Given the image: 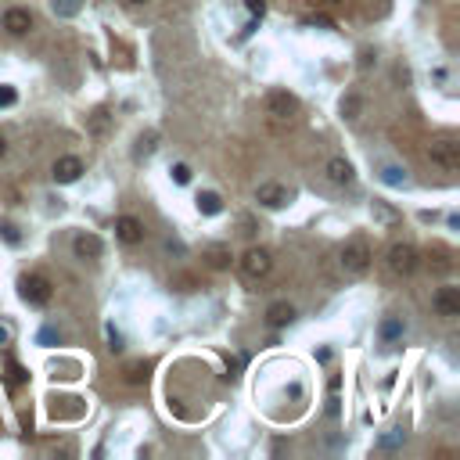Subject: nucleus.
Here are the masks:
<instances>
[{
  "label": "nucleus",
  "instance_id": "7",
  "mask_svg": "<svg viewBox=\"0 0 460 460\" xmlns=\"http://www.w3.org/2000/svg\"><path fill=\"white\" fill-rule=\"evenodd\" d=\"M51 177H54V184H76L79 177H83V162H79L76 155H61L54 162V169H51Z\"/></svg>",
  "mask_w": 460,
  "mask_h": 460
},
{
  "label": "nucleus",
  "instance_id": "20",
  "mask_svg": "<svg viewBox=\"0 0 460 460\" xmlns=\"http://www.w3.org/2000/svg\"><path fill=\"white\" fill-rule=\"evenodd\" d=\"M148 371H151L148 363L137 360V363H130V367L122 371V382H126V385H148Z\"/></svg>",
  "mask_w": 460,
  "mask_h": 460
},
{
  "label": "nucleus",
  "instance_id": "33",
  "mask_svg": "<svg viewBox=\"0 0 460 460\" xmlns=\"http://www.w3.org/2000/svg\"><path fill=\"white\" fill-rule=\"evenodd\" d=\"M8 342H11V331H8L4 324H0V345H8Z\"/></svg>",
  "mask_w": 460,
  "mask_h": 460
},
{
  "label": "nucleus",
  "instance_id": "24",
  "mask_svg": "<svg viewBox=\"0 0 460 460\" xmlns=\"http://www.w3.org/2000/svg\"><path fill=\"white\" fill-rule=\"evenodd\" d=\"M371 212H374V219H377V223H385V227H392L395 219H399V216H395L385 201H374V209H371Z\"/></svg>",
  "mask_w": 460,
  "mask_h": 460
},
{
  "label": "nucleus",
  "instance_id": "26",
  "mask_svg": "<svg viewBox=\"0 0 460 460\" xmlns=\"http://www.w3.org/2000/svg\"><path fill=\"white\" fill-rule=\"evenodd\" d=\"M0 237H4L8 245H22V234L14 223H8V219H0Z\"/></svg>",
  "mask_w": 460,
  "mask_h": 460
},
{
  "label": "nucleus",
  "instance_id": "29",
  "mask_svg": "<svg viewBox=\"0 0 460 460\" xmlns=\"http://www.w3.org/2000/svg\"><path fill=\"white\" fill-rule=\"evenodd\" d=\"M14 101H19V90H14V87H0V108H11Z\"/></svg>",
  "mask_w": 460,
  "mask_h": 460
},
{
  "label": "nucleus",
  "instance_id": "8",
  "mask_svg": "<svg viewBox=\"0 0 460 460\" xmlns=\"http://www.w3.org/2000/svg\"><path fill=\"white\" fill-rule=\"evenodd\" d=\"M72 252H76V259H101L105 256V241L98 234H76V241H72Z\"/></svg>",
  "mask_w": 460,
  "mask_h": 460
},
{
  "label": "nucleus",
  "instance_id": "3",
  "mask_svg": "<svg viewBox=\"0 0 460 460\" xmlns=\"http://www.w3.org/2000/svg\"><path fill=\"white\" fill-rule=\"evenodd\" d=\"M388 270L395 277H410L417 270V248L410 245V241H395L388 248Z\"/></svg>",
  "mask_w": 460,
  "mask_h": 460
},
{
  "label": "nucleus",
  "instance_id": "21",
  "mask_svg": "<svg viewBox=\"0 0 460 460\" xmlns=\"http://www.w3.org/2000/svg\"><path fill=\"white\" fill-rule=\"evenodd\" d=\"M382 180H385L388 187H403V184H406V169H399V166H385V169H382Z\"/></svg>",
  "mask_w": 460,
  "mask_h": 460
},
{
  "label": "nucleus",
  "instance_id": "2",
  "mask_svg": "<svg viewBox=\"0 0 460 460\" xmlns=\"http://www.w3.org/2000/svg\"><path fill=\"white\" fill-rule=\"evenodd\" d=\"M428 158H432V166L453 173V169L460 166V144H457L450 133H446V137H435L432 144H428Z\"/></svg>",
  "mask_w": 460,
  "mask_h": 460
},
{
  "label": "nucleus",
  "instance_id": "16",
  "mask_svg": "<svg viewBox=\"0 0 460 460\" xmlns=\"http://www.w3.org/2000/svg\"><path fill=\"white\" fill-rule=\"evenodd\" d=\"M403 331H406L403 316H385L382 327H377V335H382V342H395V338H403Z\"/></svg>",
  "mask_w": 460,
  "mask_h": 460
},
{
  "label": "nucleus",
  "instance_id": "19",
  "mask_svg": "<svg viewBox=\"0 0 460 460\" xmlns=\"http://www.w3.org/2000/svg\"><path fill=\"white\" fill-rule=\"evenodd\" d=\"M205 263H209L212 270H227L230 266V248L227 245H209L205 248Z\"/></svg>",
  "mask_w": 460,
  "mask_h": 460
},
{
  "label": "nucleus",
  "instance_id": "13",
  "mask_svg": "<svg viewBox=\"0 0 460 460\" xmlns=\"http://www.w3.org/2000/svg\"><path fill=\"white\" fill-rule=\"evenodd\" d=\"M256 201L266 205V209H284V205H288V191H284L281 184H259Z\"/></svg>",
  "mask_w": 460,
  "mask_h": 460
},
{
  "label": "nucleus",
  "instance_id": "31",
  "mask_svg": "<svg viewBox=\"0 0 460 460\" xmlns=\"http://www.w3.org/2000/svg\"><path fill=\"white\" fill-rule=\"evenodd\" d=\"M8 371H11V385H19V382H25V377H29V374H25L14 360H8Z\"/></svg>",
  "mask_w": 460,
  "mask_h": 460
},
{
  "label": "nucleus",
  "instance_id": "27",
  "mask_svg": "<svg viewBox=\"0 0 460 460\" xmlns=\"http://www.w3.org/2000/svg\"><path fill=\"white\" fill-rule=\"evenodd\" d=\"M105 335H108V349H112V353H122V335L116 331V324H105Z\"/></svg>",
  "mask_w": 460,
  "mask_h": 460
},
{
  "label": "nucleus",
  "instance_id": "17",
  "mask_svg": "<svg viewBox=\"0 0 460 460\" xmlns=\"http://www.w3.org/2000/svg\"><path fill=\"white\" fill-rule=\"evenodd\" d=\"M195 201H198V212L201 216H219V212H223V198H219L216 191H201Z\"/></svg>",
  "mask_w": 460,
  "mask_h": 460
},
{
  "label": "nucleus",
  "instance_id": "9",
  "mask_svg": "<svg viewBox=\"0 0 460 460\" xmlns=\"http://www.w3.org/2000/svg\"><path fill=\"white\" fill-rule=\"evenodd\" d=\"M0 25H4L11 36H25L29 29H33V14H29L25 8H8L4 19H0Z\"/></svg>",
  "mask_w": 460,
  "mask_h": 460
},
{
  "label": "nucleus",
  "instance_id": "12",
  "mask_svg": "<svg viewBox=\"0 0 460 460\" xmlns=\"http://www.w3.org/2000/svg\"><path fill=\"white\" fill-rule=\"evenodd\" d=\"M87 133L94 140H108V133H112V112L108 108H94L87 116Z\"/></svg>",
  "mask_w": 460,
  "mask_h": 460
},
{
  "label": "nucleus",
  "instance_id": "15",
  "mask_svg": "<svg viewBox=\"0 0 460 460\" xmlns=\"http://www.w3.org/2000/svg\"><path fill=\"white\" fill-rule=\"evenodd\" d=\"M295 320V306L292 303H270L266 309V324L270 327H288Z\"/></svg>",
  "mask_w": 460,
  "mask_h": 460
},
{
  "label": "nucleus",
  "instance_id": "5",
  "mask_svg": "<svg viewBox=\"0 0 460 460\" xmlns=\"http://www.w3.org/2000/svg\"><path fill=\"white\" fill-rule=\"evenodd\" d=\"M237 266H241V274H245L248 281H259V277L270 274V266H274V256H270L266 248H248Z\"/></svg>",
  "mask_w": 460,
  "mask_h": 460
},
{
  "label": "nucleus",
  "instance_id": "28",
  "mask_svg": "<svg viewBox=\"0 0 460 460\" xmlns=\"http://www.w3.org/2000/svg\"><path fill=\"white\" fill-rule=\"evenodd\" d=\"M173 180H177V184H191V166L177 162V166H173Z\"/></svg>",
  "mask_w": 460,
  "mask_h": 460
},
{
  "label": "nucleus",
  "instance_id": "35",
  "mask_svg": "<svg viewBox=\"0 0 460 460\" xmlns=\"http://www.w3.org/2000/svg\"><path fill=\"white\" fill-rule=\"evenodd\" d=\"M130 4H144V0H130Z\"/></svg>",
  "mask_w": 460,
  "mask_h": 460
},
{
  "label": "nucleus",
  "instance_id": "1",
  "mask_svg": "<svg viewBox=\"0 0 460 460\" xmlns=\"http://www.w3.org/2000/svg\"><path fill=\"white\" fill-rule=\"evenodd\" d=\"M371 259H374V252H371V241H367L363 234L349 237V241L342 245V270H345V274H353V277L367 274V270H371Z\"/></svg>",
  "mask_w": 460,
  "mask_h": 460
},
{
  "label": "nucleus",
  "instance_id": "4",
  "mask_svg": "<svg viewBox=\"0 0 460 460\" xmlns=\"http://www.w3.org/2000/svg\"><path fill=\"white\" fill-rule=\"evenodd\" d=\"M295 112H298L295 94H288V90H270L266 94V116L274 119V122H288Z\"/></svg>",
  "mask_w": 460,
  "mask_h": 460
},
{
  "label": "nucleus",
  "instance_id": "10",
  "mask_svg": "<svg viewBox=\"0 0 460 460\" xmlns=\"http://www.w3.org/2000/svg\"><path fill=\"white\" fill-rule=\"evenodd\" d=\"M116 237L122 245H140L144 241V223L137 216H119L116 219Z\"/></svg>",
  "mask_w": 460,
  "mask_h": 460
},
{
  "label": "nucleus",
  "instance_id": "23",
  "mask_svg": "<svg viewBox=\"0 0 460 460\" xmlns=\"http://www.w3.org/2000/svg\"><path fill=\"white\" fill-rule=\"evenodd\" d=\"M51 8H54V14H61V19H72L83 4H79V0H51Z\"/></svg>",
  "mask_w": 460,
  "mask_h": 460
},
{
  "label": "nucleus",
  "instance_id": "34",
  "mask_svg": "<svg viewBox=\"0 0 460 460\" xmlns=\"http://www.w3.org/2000/svg\"><path fill=\"white\" fill-rule=\"evenodd\" d=\"M4 151H8V144H4V137H0V158H4Z\"/></svg>",
  "mask_w": 460,
  "mask_h": 460
},
{
  "label": "nucleus",
  "instance_id": "14",
  "mask_svg": "<svg viewBox=\"0 0 460 460\" xmlns=\"http://www.w3.org/2000/svg\"><path fill=\"white\" fill-rule=\"evenodd\" d=\"M435 313L439 316H460V288H439L435 292Z\"/></svg>",
  "mask_w": 460,
  "mask_h": 460
},
{
  "label": "nucleus",
  "instance_id": "11",
  "mask_svg": "<svg viewBox=\"0 0 460 460\" xmlns=\"http://www.w3.org/2000/svg\"><path fill=\"white\" fill-rule=\"evenodd\" d=\"M324 173H327V180L335 184V187H345V184H353V162L349 158H342V155H335V158H327V166H324Z\"/></svg>",
  "mask_w": 460,
  "mask_h": 460
},
{
  "label": "nucleus",
  "instance_id": "32",
  "mask_svg": "<svg viewBox=\"0 0 460 460\" xmlns=\"http://www.w3.org/2000/svg\"><path fill=\"white\" fill-rule=\"evenodd\" d=\"M40 342H43V345H54V342H58V331H54V327H43V331H40Z\"/></svg>",
  "mask_w": 460,
  "mask_h": 460
},
{
  "label": "nucleus",
  "instance_id": "36",
  "mask_svg": "<svg viewBox=\"0 0 460 460\" xmlns=\"http://www.w3.org/2000/svg\"><path fill=\"white\" fill-rule=\"evenodd\" d=\"M335 4H342V0H335Z\"/></svg>",
  "mask_w": 460,
  "mask_h": 460
},
{
  "label": "nucleus",
  "instance_id": "6",
  "mask_svg": "<svg viewBox=\"0 0 460 460\" xmlns=\"http://www.w3.org/2000/svg\"><path fill=\"white\" fill-rule=\"evenodd\" d=\"M51 281L47 277H40V274H29V277H22V298L29 306H47L51 303Z\"/></svg>",
  "mask_w": 460,
  "mask_h": 460
},
{
  "label": "nucleus",
  "instance_id": "18",
  "mask_svg": "<svg viewBox=\"0 0 460 460\" xmlns=\"http://www.w3.org/2000/svg\"><path fill=\"white\" fill-rule=\"evenodd\" d=\"M155 148H158V133L155 130H144L137 137V148H133V158L140 162V158H151L155 155Z\"/></svg>",
  "mask_w": 460,
  "mask_h": 460
},
{
  "label": "nucleus",
  "instance_id": "22",
  "mask_svg": "<svg viewBox=\"0 0 460 460\" xmlns=\"http://www.w3.org/2000/svg\"><path fill=\"white\" fill-rule=\"evenodd\" d=\"M360 112H363V101L356 98V94L342 98V116H345V119H360Z\"/></svg>",
  "mask_w": 460,
  "mask_h": 460
},
{
  "label": "nucleus",
  "instance_id": "30",
  "mask_svg": "<svg viewBox=\"0 0 460 460\" xmlns=\"http://www.w3.org/2000/svg\"><path fill=\"white\" fill-rule=\"evenodd\" d=\"M245 8L252 19H263V11H266V0H245Z\"/></svg>",
  "mask_w": 460,
  "mask_h": 460
},
{
  "label": "nucleus",
  "instance_id": "25",
  "mask_svg": "<svg viewBox=\"0 0 460 460\" xmlns=\"http://www.w3.org/2000/svg\"><path fill=\"white\" fill-rule=\"evenodd\" d=\"M399 442H403V428H392L388 435H382V439H377V450H395Z\"/></svg>",
  "mask_w": 460,
  "mask_h": 460
}]
</instances>
